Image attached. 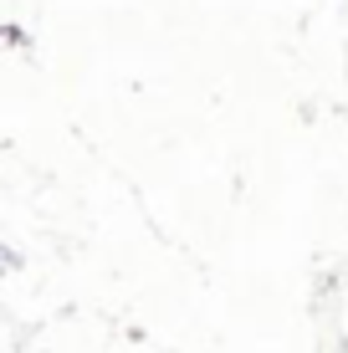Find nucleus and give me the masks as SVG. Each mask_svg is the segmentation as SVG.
Returning a JSON list of instances; mask_svg holds the SVG:
<instances>
[]
</instances>
